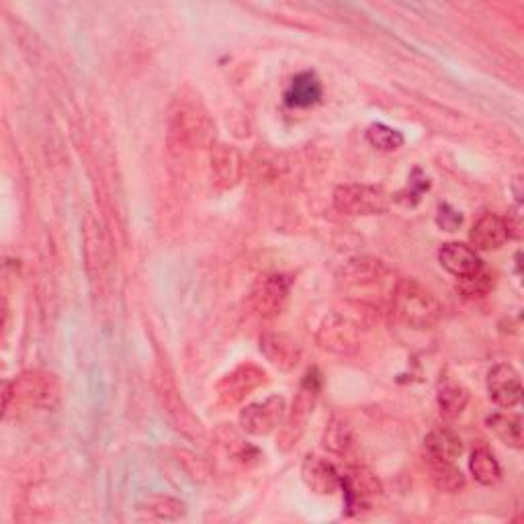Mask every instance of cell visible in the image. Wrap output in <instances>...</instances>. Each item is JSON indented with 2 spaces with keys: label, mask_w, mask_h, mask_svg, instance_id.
Masks as SVG:
<instances>
[{
  "label": "cell",
  "mask_w": 524,
  "mask_h": 524,
  "mask_svg": "<svg viewBox=\"0 0 524 524\" xmlns=\"http://www.w3.org/2000/svg\"><path fill=\"white\" fill-rule=\"evenodd\" d=\"M166 140L170 152L177 156L211 150L215 144V121L201 97L189 86L172 99Z\"/></svg>",
  "instance_id": "1"
},
{
  "label": "cell",
  "mask_w": 524,
  "mask_h": 524,
  "mask_svg": "<svg viewBox=\"0 0 524 524\" xmlns=\"http://www.w3.org/2000/svg\"><path fill=\"white\" fill-rule=\"evenodd\" d=\"M346 312H332L318 328V346L338 357H351L361 346V332L377 318V308L363 301H348Z\"/></svg>",
  "instance_id": "2"
},
{
  "label": "cell",
  "mask_w": 524,
  "mask_h": 524,
  "mask_svg": "<svg viewBox=\"0 0 524 524\" xmlns=\"http://www.w3.org/2000/svg\"><path fill=\"white\" fill-rule=\"evenodd\" d=\"M391 312L396 320L414 330H430L443 316L441 301L416 279H400L391 291Z\"/></svg>",
  "instance_id": "3"
},
{
  "label": "cell",
  "mask_w": 524,
  "mask_h": 524,
  "mask_svg": "<svg viewBox=\"0 0 524 524\" xmlns=\"http://www.w3.org/2000/svg\"><path fill=\"white\" fill-rule=\"evenodd\" d=\"M320 391H322V373H320L318 367H312V369L305 371V375L299 383V389L295 393V400L291 404V410H287V416H285L283 424L279 426L277 447L283 453H289L291 449H295V445L299 443L305 428H308V422H310L314 408L318 404V398H320Z\"/></svg>",
  "instance_id": "4"
},
{
  "label": "cell",
  "mask_w": 524,
  "mask_h": 524,
  "mask_svg": "<svg viewBox=\"0 0 524 524\" xmlns=\"http://www.w3.org/2000/svg\"><path fill=\"white\" fill-rule=\"evenodd\" d=\"M154 391L158 404L168 418L170 426L183 434L189 441H203L205 439V428L203 422L191 412L189 404L185 402L183 393L174 381L172 373L168 371L166 365H158L154 371Z\"/></svg>",
  "instance_id": "5"
},
{
  "label": "cell",
  "mask_w": 524,
  "mask_h": 524,
  "mask_svg": "<svg viewBox=\"0 0 524 524\" xmlns=\"http://www.w3.org/2000/svg\"><path fill=\"white\" fill-rule=\"evenodd\" d=\"M60 398L62 393H60L58 379L48 371L31 369V371H23L19 377L5 383L3 406L7 412L11 400H15V404L27 408L54 410L60 404Z\"/></svg>",
  "instance_id": "6"
},
{
  "label": "cell",
  "mask_w": 524,
  "mask_h": 524,
  "mask_svg": "<svg viewBox=\"0 0 524 524\" xmlns=\"http://www.w3.org/2000/svg\"><path fill=\"white\" fill-rule=\"evenodd\" d=\"M267 381H269V375L265 369L254 363H242L217 381L215 385L217 404L224 408H234L242 404L252 391H256Z\"/></svg>",
  "instance_id": "7"
},
{
  "label": "cell",
  "mask_w": 524,
  "mask_h": 524,
  "mask_svg": "<svg viewBox=\"0 0 524 524\" xmlns=\"http://www.w3.org/2000/svg\"><path fill=\"white\" fill-rule=\"evenodd\" d=\"M332 203L342 215H381L389 209V195L373 185H340L332 195Z\"/></svg>",
  "instance_id": "8"
},
{
  "label": "cell",
  "mask_w": 524,
  "mask_h": 524,
  "mask_svg": "<svg viewBox=\"0 0 524 524\" xmlns=\"http://www.w3.org/2000/svg\"><path fill=\"white\" fill-rule=\"evenodd\" d=\"M387 277L389 271L379 258L357 256L348 260L342 267L338 275V283L346 293L355 295L353 301H363V293L379 289Z\"/></svg>",
  "instance_id": "9"
},
{
  "label": "cell",
  "mask_w": 524,
  "mask_h": 524,
  "mask_svg": "<svg viewBox=\"0 0 524 524\" xmlns=\"http://www.w3.org/2000/svg\"><path fill=\"white\" fill-rule=\"evenodd\" d=\"M291 279L287 275H265L256 281L250 293V308L262 320L277 318L289 299Z\"/></svg>",
  "instance_id": "10"
},
{
  "label": "cell",
  "mask_w": 524,
  "mask_h": 524,
  "mask_svg": "<svg viewBox=\"0 0 524 524\" xmlns=\"http://www.w3.org/2000/svg\"><path fill=\"white\" fill-rule=\"evenodd\" d=\"M340 488L346 498V512L361 514L367 508H373V502L383 494L381 482L365 467H355L340 477Z\"/></svg>",
  "instance_id": "11"
},
{
  "label": "cell",
  "mask_w": 524,
  "mask_h": 524,
  "mask_svg": "<svg viewBox=\"0 0 524 524\" xmlns=\"http://www.w3.org/2000/svg\"><path fill=\"white\" fill-rule=\"evenodd\" d=\"M209 170L215 189L232 191L244 179L246 162L236 146L213 144L209 150Z\"/></svg>",
  "instance_id": "12"
},
{
  "label": "cell",
  "mask_w": 524,
  "mask_h": 524,
  "mask_svg": "<svg viewBox=\"0 0 524 524\" xmlns=\"http://www.w3.org/2000/svg\"><path fill=\"white\" fill-rule=\"evenodd\" d=\"M287 416V404L281 396H271L250 404L240 412V428L250 436H267L275 432Z\"/></svg>",
  "instance_id": "13"
},
{
  "label": "cell",
  "mask_w": 524,
  "mask_h": 524,
  "mask_svg": "<svg viewBox=\"0 0 524 524\" xmlns=\"http://www.w3.org/2000/svg\"><path fill=\"white\" fill-rule=\"evenodd\" d=\"M488 396L490 400L504 410L516 408L522 400V383H520V375L518 371L508 365V363H500L494 365L488 373Z\"/></svg>",
  "instance_id": "14"
},
{
  "label": "cell",
  "mask_w": 524,
  "mask_h": 524,
  "mask_svg": "<svg viewBox=\"0 0 524 524\" xmlns=\"http://www.w3.org/2000/svg\"><path fill=\"white\" fill-rule=\"evenodd\" d=\"M340 473L336 467L320 455H305L301 463V479L318 496H332L340 490Z\"/></svg>",
  "instance_id": "15"
},
{
  "label": "cell",
  "mask_w": 524,
  "mask_h": 524,
  "mask_svg": "<svg viewBox=\"0 0 524 524\" xmlns=\"http://www.w3.org/2000/svg\"><path fill=\"white\" fill-rule=\"evenodd\" d=\"M260 353L279 371H293L301 361L299 344L283 332H265L260 336Z\"/></svg>",
  "instance_id": "16"
},
{
  "label": "cell",
  "mask_w": 524,
  "mask_h": 524,
  "mask_svg": "<svg viewBox=\"0 0 524 524\" xmlns=\"http://www.w3.org/2000/svg\"><path fill=\"white\" fill-rule=\"evenodd\" d=\"M469 240L473 250L492 252L500 250L510 240V224L498 213H484L473 224L469 232Z\"/></svg>",
  "instance_id": "17"
},
{
  "label": "cell",
  "mask_w": 524,
  "mask_h": 524,
  "mask_svg": "<svg viewBox=\"0 0 524 524\" xmlns=\"http://www.w3.org/2000/svg\"><path fill=\"white\" fill-rule=\"evenodd\" d=\"M439 262L447 273H451L461 281L471 279L479 271H484V262L477 256V250L461 242L443 244L439 250Z\"/></svg>",
  "instance_id": "18"
},
{
  "label": "cell",
  "mask_w": 524,
  "mask_h": 524,
  "mask_svg": "<svg viewBox=\"0 0 524 524\" xmlns=\"http://www.w3.org/2000/svg\"><path fill=\"white\" fill-rule=\"evenodd\" d=\"M424 453L430 461L455 463L463 453V441L453 428L436 426L424 436Z\"/></svg>",
  "instance_id": "19"
},
{
  "label": "cell",
  "mask_w": 524,
  "mask_h": 524,
  "mask_svg": "<svg viewBox=\"0 0 524 524\" xmlns=\"http://www.w3.org/2000/svg\"><path fill=\"white\" fill-rule=\"evenodd\" d=\"M324 86L314 72H299L285 93V103L293 109H310L320 103Z\"/></svg>",
  "instance_id": "20"
},
{
  "label": "cell",
  "mask_w": 524,
  "mask_h": 524,
  "mask_svg": "<svg viewBox=\"0 0 524 524\" xmlns=\"http://www.w3.org/2000/svg\"><path fill=\"white\" fill-rule=\"evenodd\" d=\"M217 443H220V447H222V451L226 453L228 459H232L234 463H238L242 467H252L262 459L260 451L254 445H250L248 441H244L242 436L230 426H224V428L217 430Z\"/></svg>",
  "instance_id": "21"
},
{
  "label": "cell",
  "mask_w": 524,
  "mask_h": 524,
  "mask_svg": "<svg viewBox=\"0 0 524 524\" xmlns=\"http://www.w3.org/2000/svg\"><path fill=\"white\" fill-rule=\"evenodd\" d=\"M324 447L334 455H346L355 447V432L353 426L348 424L342 416H332L326 424L324 436H322Z\"/></svg>",
  "instance_id": "22"
},
{
  "label": "cell",
  "mask_w": 524,
  "mask_h": 524,
  "mask_svg": "<svg viewBox=\"0 0 524 524\" xmlns=\"http://www.w3.org/2000/svg\"><path fill=\"white\" fill-rule=\"evenodd\" d=\"M469 469L471 475L475 477V482L482 486H494L502 479V467L488 447H477L471 453Z\"/></svg>",
  "instance_id": "23"
},
{
  "label": "cell",
  "mask_w": 524,
  "mask_h": 524,
  "mask_svg": "<svg viewBox=\"0 0 524 524\" xmlns=\"http://www.w3.org/2000/svg\"><path fill=\"white\" fill-rule=\"evenodd\" d=\"M436 404H439V412L447 420L459 418L467 404H469V389L461 383H445L439 393H436Z\"/></svg>",
  "instance_id": "24"
},
{
  "label": "cell",
  "mask_w": 524,
  "mask_h": 524,
  "mask_svg": "<svg viewBox=\"0 0 524 524\" xmlns=\"http://www.w3.org/2000/svg\"><path fill=\"white\" fill-rule=\"evenodd\" d=\"M488 428L498 436V439L512 447V449H522L524 439H522V418L516 414H492L486 418Z\"/></svg>",
  "instance_id": "25"
},
{
  "label": "cell",
  "mask_w": 524,
  "mask_h": 524,
  "mask_svg": "<svg viewBox=\"0 0 524 524\" xmlns=\"http://www.w3.org/2000/svg\"><path fill=\"white\" fill-rule=\"evenodd\" d=\"M430 473L436 490H441L445 494H457L459 490L465 488V477L453 463L430 461Z\"/></svg>",
  "instance_id": "26"
},
{
  "label": "cell",
  "mask_w": 524,
  "mask_h": 524,
  "mask_svg": "<svg viewBox=\"0 0 524 524\" xmlns=\"http://www.w3.org/2000/svg\"><path fill=\"white\" fill-rule=\"evenodd\" d=\"M142 510H146L158 520H179L185 514V504L166 494H152L142 504Z\"/></svg>",
  "instance_id": "27"
},
{
  "label": "cell",
  "mask_w": 524,
  "mask_h": 524,
  "mask_svg": "<svg viewBox=\"0 0 524 524\" xmlns=\"http://www.w3.org/2000/svg\"><path fill=\"white\" fill-rule=\"evenodd\" d=\"M367 142L381 152H396L404 146L402 131L387 127L383 123H373L367 127Z\"/></svg>",
  "instance_id": "28"
},
{
  "label": "cell",
  "mask_w": 524,
  "mask_h": 524,
  "mask_svg": "<svg viewBox=\"0 0 524 524\" xmlns=\"http://www.w3.org/2000/svg\"><path fill=\"white\" fill-rule=\"evenodd\" d=\"M428 187H430V181H428V177H426V174H422V170L420 168H416L414 172H412V177H410V185H408V189L406 191H402L396 199H402V197H406V195H410L406 201H404V205H408L410 203V207H414L420 199H422V195H424V191H428Z\"/></svg>",
  "instance_id": "29"
},
{
  "label": "cell",
  "mask_w": 524,
  "mask_h": 524,
  "mask_svg": "<svg viewBox=\"0 0 524 524\" xmlns=\"http://www.w3.org/2000/svg\"><path fill=\"white\" fill-rule=\"evenodd\" d=\"M436 224H439V228H443L445 232H455L463 224V215H461V211H457L455 207L445 203V205L439 207Z\"/></svg>",
  "instance_id": "30"
}]
</instances>
